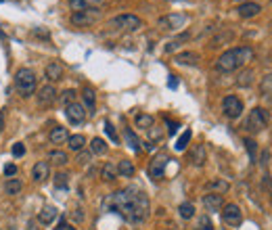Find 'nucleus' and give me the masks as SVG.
<instances>
[{
  "label": "nucleus",
  "mask_w": 272,
  "mask_h": 230,
  "mask_svg": "<svg viewBox=\"0 0 272 230\" xmlns=\"http://www.w3.org/2000/svg\"><path fill=\"white\" fill-rule=\"evenodd\" d=\"M13 155H15V157H23V155H26V144L15 142V144H13Z\"/></svg>",
  "instance_id": "obj_42"
},
{
  "label": "nucleus",
  "mask_w": 272,
  "mask_h": 230,
  "mask_svg": "<svg viewBox=\"0 0 272 230\" xmlns=\"http://www.w3.org/2000/svg\"><path fill=\"white\" fill-rule=\"evenodd\" d=\"M191 138H193V132H191V130H184L182 136L178 138V140H176L174 148H176V151H184V148L188 146V142H191Z\"/></svg>",
  "instance_id": "obj_31"
},
{
  "label": "nucleus",
  "mask_w": 272,
  "mask_h": 230,
  "mask_svg": "<svg viewBox=\"0 0 272 230\" xmlns=\"http://www.w3.org/2000/svg\"><path fill=\"white\" fill-rule=\"evenodd\" d=\"M15 174H17V166H13V164L5 166V176H15Z\"/></svg>",
  "instance_id": "obj_46"
},
{
  "label": "nucleus",
  "mask_w": 272,
  "mask_h": 230,
  "mask_svg": "<svg viewBox=\"0 0 272 230\" xmlns=\"http://www.w3.org/2000/svg\"><path fill=\"white\" fill-rule=\"evenodd\" d=\"M222 222L226 224V226H230V228L241 226V222H243L241 207H239V205H234V203L224 205V207H222Z\"/></svg>",
  "instance_id": "obj_7"
},
{
  "label": "nucleus",
  "mask_w": 272,
  "mask_h": 230,
  "mask_svg": "<svg viewBox=\"0 0 272 230\" xmlns=\"http://www.w3.org/2000/svg\"><path fill=\"white\" fill-rule=\"evenodd\" d=\"M28 230H44L42 224L36 220V218H32V220H28Z\"/></svg>",
  "instance_id": "obj_44"
},
{
  "label": "nucleus",
  "mask_w": 272,
  "mask_h": 230,
  "mask_svg": "<svg viewBox=\"0 0 272 230\" xmlns=\"http://www.w3.org/2000/svg\"><path fill=\"white\" fill-rule=\"evenodd\" d=\"M236 13H239V17H243V19L257 17L259 13H262V6H259L257 2H243V4L236 6Z\"/></svg>",
  "instance_id": "obj_14"
},
{
  "label": "nucleus",
  "mask_w": 272,
  "mask_h": 230,
  "mask_svg": "<svg viewBox=\"0 0 272 230\" xmlns=\"http://www.w3.org/2000/svg\"><path fill=\"white\" fill-rule=\"evenodd\" d=\"M203 207L209 212V214H214V212H220L222 207H224V199H222V194H216V192H207L203 194Z\"/></svg>",
  "instance_id": "obj_12"
},
{
  "label": "nucleus",
  "mask_w": 272,
  "mask_h": 230,
  "mask_svg": "<svg viewBox=\"0 0 272 230\" xmlns=\"http://www.w3.org/2000/svg\"><path fill=\"white\" fill-rule=\"evenodd\" d=\"M101 19V10L99 8H88V10H78V13L72 15V23L74 26H92Z\"/></svg>",
  "instance_id": "obj_8"
},
{
  "label": "nucleus",
  "mask_w": 272,
  "mask_h": 230,
  "mask_svg": "<svg viewBox=\"0 0 272 230\" xmlns=\"http://www.w3.org/2000/svg\"><path fill=\"white\" fill-rule=\"evenodd\" d=\"M105 0H69V8L78 10H88V8H99Z\"/></svg>",
  "instance_id": "obj_16"
},
{
  "label": "nucleus",
  "mask_w": 272,
  "mask_h": 230,
  "mask_svg": "<svg viewBox=\"0 0 272 230\" xmlns=\"http://www.w3.org/2000/svg\"><path fill=\"white\" fill-rule=\"evenodd\" d=\"M101 178H103L105 182L115 180V178H117V166L111 164V161H107V164L103 166V170H101Z\"/></svg>",
  "instance_id": "obj_26"
},
{
  "label": "nucleus",
  "mask_w": 272,
  "mask_h": 230,
  "mask_svg": "<svg viewBox=\"0 0 272 230\" xmlns=\"http://www.w3.org/2000/svg\"><path fill=\"white\" fill-rule=\"evenodd\" d=\"M90 159H92V153H86V151H80L78 153V164L80 166H86Z\"/></svg>",
  "instance_id": "obj_41"
},
{
  "label": "nucleus",
  "mask_w": 272,
  "mask_h": 230,
  "mask_svg": "<svg viewBox=\"0 0 272 230\" xmlns=\"http://www.w3.org/2000/svg\"><path fill=\"white\" fill-rule=\"evenodd\" d=\"M65 115H67L69 124L80 126V124H84V120H86V107L80 105V102H72V105L65 107Z\"/></svg>",
  "instance_id": "obj_11"
},
{
  "label": "nucleus",
  "mask_w": 272,
  "mask_h": 230,
  "mask_svg": "<svg viewBox=\"0 0 272 230\" xmlns=\"http://www.w3.org/2000/svg\"><path fill=\"white\" fill-rule=\"evenodd\" d=\"M57 214H59V212L55 210L53 205H46V207H42V210H40V214H38L36 220H38L42 226H49V224H53V222H55Z\"/></svg>",
  "instance_id": "obj_18"
},
{
  "label": "nucleus",
  "mask_w": 272,
  "mask_h": 230,
  "mask_svg": "<svg viewBox=\"0 0 272 230\" xmlns=\"http://www.w3.org/2000/svg\"><path fill=\"white\" fill-rule=\"evenodd\" d=\"M259 90H262V96L266 98H270L272 100V74H268V76H264V80H262V84H259Z\"/></svg>",
  "instance_id": "obj_32"
},
{
  "label": "nucleus",
  "mask_w": 272,
  "mask_h": 230,
  "mask_svg": "<svg viewBox=\"0 0 272 230\" xmlns=\"http://www.w3.org/2000/svg\"><path fill=\"white\" fill-rule=\"evenodd\" d=\"M74 220H78V222H82V220H84V216L80 214V210H76V212H74Z\"/></svg>",
  "instance_id": "obj_49"
},
{
  "label": "nucleus",
  "mask_w": 272,
  "mask_h": 230,
  "mask_svg": "<svg viewBox=\"0 0 272 230\" xmlns=\"http://www.w3.org/2000/svg\"><path fill=\"white\" fill-rule=\"evenodd\" d=\"M168 164H170V157L165 155V153L155 155V157H153V161L149 164V176H151L153 180H159V178L163 176L165 166H168Z\"/></svg>",
  "instance_id": "obj_9"
},
{
  "label": "nucleus",
  "mask_w": 272,
  "mask_h": 230,
  "mask_svg": "<svg viewBox=\"0 0 272 230\" xmlns=\"http://www.w3.org/2000/svg\"><path fill=\"white\" fill-rule=\"evenodd\" d=\"M49 159L53 161V164H57V166H65L67 161H69L67 153H65V151H59V148H57V151H51V153H49Z\"/></svg>",
  "instance_id": "obj_33"
},
{
  "label": "nucleus",
  "mask_w": 272,
  "mask_h": 230,
  "mask_svg": "<svg viewBox=\"0 0 272 230\" xmlns=\"http://www.w3.org/2000/svg\"><path fill=\"white\" fill-rule=\"evenodd\" d=\"M67 146H69V151H74V153L84 151V146H86V136H82V134L69 136V138H67Z\"/></svg>",
  "instance_id": "obj_19"
},
{
  "label": "nucleus",
  "mask_w": 272,
  "mask_h": 230,
  "mask_svg": "<svg viewBox=\"0 0 272 230\" xmlns=\"http://www.w3.org/2000/svg\"><path fill=\"white\" fill-rule=\"evenodd\" d=\"M239 2H255V0H239Z\"/></svg>",
  "instance_id": "obj_52"
},
{
  "label": "nucleus",
  "mask_w": 272,
  "mask_h": 230,
  "mask_svg": "<svg viewBox=\"0 0 272 230\" xmlns=\"http://www.w3.org/2000/svg\"><path fill=\"white\" fill-rule=\"evenodd\" d=\"M168 86L174 90V88H178V80H176V76H170V82H168Z\"/></svg>",
  "instance_id": "obj_47"
},
{
  "label": "nucleus",
  "mask_w": 272,
  "mask_h": 230,
  "mask_svg": "<svg viewBox=\"0 0 272 230\" xmlns=\"http://www.w3.org/2000/svg\"><path fill=\"white\" fill-rule=\"evenodd\" d=\"M176 63H178V65H197L199 63V54L193 52V50L180 52V54H176Z\"/></svg>",
  "instance_id": "obj_22"
},
{
  "label": "nucleus",
  "mask_w": 272,
  "mask_h": 230,
  "mask_svg": "<svg viewBox=\"0 0 272 230\" xmlns=\"http://www.w3.org/2000/svg\"><path fill=\"white\" fill-rule=\"evenodd\" d=\"M253 59V48L251 46H234V48H228L226 52H222L216 61V69L222 74H230L241 69L243 65H247Z\"/></svg>",
  "instance_id": "obj_2"
},
{
  "label": "nucleus",
  "mask_w": 272,
  "mask_h": 230,
  "mask_svg": "<svg viewBox=\"0 0 272 230\" xmlns=\"http://www.w3.org/2000/svg\"><path fill=\"white\" fill-rule=\"evenodd\" d=\"M111 28L124 30V32H136L143 28V19L136 15H117L111 19Z\"/></svg>",
  "instance_id": "obj_5"
},
{
  "label": "nucleus",
  "mask_w": 272,
  "mask_h": 230,
  "mask_svg": "<svg viewBox=\"0 0 272 230\" xmlns=\"http://www.w3.org/2000/svg\"><path fill=\"white\" fill-rule=\"evenodd\" d=\"M205 188L207 190H214L216 194H222V192L228 190V182L226 180H211V182L205 184Z\"/></svg>",
  "instance_id": "obj_29"
},
{
  "label": "nucleus",
  "mask_w": 272,
  "mask_h": 230,
  "mask_svg": "<svg viewBox=\"0 0 272 230\" xmlns=\"http://www.w3.org/2000/svg\"><path fill=\"white\" fill-rule=\"evenodd\" d=\"M49 176H51V166H49V161H38V164L32 168V178L36 180V182H44Z\"/></svg>",
  "instance_id": "obj_15"
},
{
  "label": "nucleus",
  "mask_w": 272,
  "mask_h": 230,
  "mask_svg": "<svg viewBox=\"0 0 272 230\" xmlns=\"http://www.w3.org/2000/svg\"><path fill=\"white\" fill-rule=\"evenodd\" d=\"M178 216L182 218V220H191V218L195 216V205L188 203V201L180 203V205H178Z\"/></svg>",
  "instance_id": "obj_30"
},
{
  "label": "nucleus",
  "mask_w": 272,
  "mask_h": 230,
  "mask_svg": "<svg viewBox=\"0 0 272 230\" xmlns=\"http://www.w3.org/2000/svg\"><path fill=\"white\" fill-rule=\"evenodd\" d=\"M124 138H126V144L132 148L134 153H138L140 151V140H138V136L130 130V128H124Z\"/></svg>",
  "instance_id": "obj_25"
},
{
  "label": "nucleus",
  "mask_w": 272,
  "mask_h": 230,
  "mask_svg": "<svg viewBox=\"0 0 272 230\" xmlns=\"http://www.w3.org/2000/svg\"><path fill=\"white\" fill-rule=\"evenodd\" d=\"M59 102H61L63 107L72 105V102H76V90H65L61 92V96H59Z\"/></svg>",
  "instance_id": "obj_35"
},
{
  "label": "nucleus",
  "mask_w": 272,
  "mask_h": 230,
  "mask_svg": "<svg viewBox=\"0 0 272 230\" xmlns=\"http://www.w3.org/2000/svg\"><path fill=\"white\" fill-rule=\"evenodd\" d=\"M149 136H151V140H161V132L155 130V126H153V128H149Z\"/></svg>",
  "instance_id": "obj_45"
},
{
  "label": "nucleus",
  "mask_w": 272,
  "mask_h": 230,
  "mask_svg": "<svg viewBox=\"0 0 272 230\" xmlns=\"http://www.w3.org/2000/svg\"><path fill=\"white\" fill-rule=\"evenodd\" d=\"M184 23H186V15H182V13H170V15L159 17L157 26L161 30H180Z\"/></svg>",
  "instance_id": "obj_10"
},
{
  "label": "nucleus",
  "mask_w": 272,
  "mask_h": 230,
  "mask_svg": "<svg viewBox=\"0 0 272 230\" xmlns=\"http://www.w3.org/2000/svg\"><path fill=\"white\" fill-rule=\"evenodd\" d=\"M105 134L111 138V142H115V144L120 142V136H117V132H115V128H113L111 122H105Z\"/></svg>",
  "instance_id": "obj_39"
},
{
  "label": "nucleus",
  "mask_w": 272,
  "mask_h": 230,
  "mask_svg": "<svg viewBox=\"0 0 272 230\" xmlns=\"http://www.w3.org/2000/svg\"><path fill=\"white\" fill-rule=\"evenodd\" d=\"M245 146H247V151H249L251 161H253V159H255V142L251 140V138H247V140H245Z\"/></svg>",
  "instance_id": "obj_43"
},
{
  "label": "nucleus",
  "mask_w": 272,
  "mask_h": 230,
  "mask_svg": "<svg viewBox=\"0 0 272 230\" xmlns=\"http://www.w3.org/2000/svg\"><path fill=\"white\" fill-rule=\"evenodd\" d=\"M188 38H191V36H188V34H182V36H178L176 40L168 42V44H165V52H174V50L178 48V46H180V44H182L184 40H188Z\"/></svg>",
  "instance_id": "obj_36"
},
{
  "label": "nucleus",
  "mask_w": 272,
  "mask_h": 230,
  "mask_svg": "<svg viewBox=\"0 0 272 230\" xmlns=\"http://www.w3.org/2000/svg\"><path fill=\"white\" fill-rule=\"evenodd\" d=\"M59 98V94H57V90H55V86H44V88H40L38 90V102L42 107H49V105H53V102Z\"/></svg>",
  "instance_id": "obj_13"
},
{
  "label": "nucleus",
  "mask_w": 272,
  "mask_h": 230,
  "mask_svg": "<svg viewBox=\"0 0 272 230\" xmlns=\"http://www.w3.org/2000/svg\"><path fill=\"white\" fill-rule=\"evenodd\" d=\"M188 159H191V164H195L199 168L203 166L205 164V148H203V144H195L191 155H188Z\"/></svg>",
  "instance_id": "obj_21"
},
{
  "label": "nucleus",
  "mask_w": 272,
  "mask_h": 230,
  "mask_svg": "<svg viewBox=\"0 0 272 230\" xmlns=\"http://www.w3.org/2000/svg\"><path fill=\"white\" fill-rule=\"evenodd\" d=\"M168 126H170V134H176V130H178V124L172 122V120H168Z\"/></svg>",
  "instance_id": "obj_48"
},
{
  "label": "nucleus",
  "mask_w": 272,
  "mask_h": 230,
  "mask_svg": "<svg viewBox=\"0 0 272 230\" xmlns=\"http://www.w3.org/2000/svg\"><path fill=\"white\" fill-rule=\"evenodd\" d=\"M3 128H5V113L0 111V132H3Z\"/></svg>",
  "instance_id": "obj_51"
},
{
  "label": "nucleus",
  "mask_w": 272,
  "mask_h": 230,
  "mask_svg": "<svg viewBox=\"0 0 272 230\" xmlns=\"http://www.w3.org/2000/svg\"><path fill=\"white\" fill-rule=\"evenodd\" d=\"M15 88L21 96H32L36 92V74L28 67H21L15 74Z\"/></svg>",
  "instance_id": "obj_3"
},
{
  "label": "nucleus",
  "mask_w": 272,
  "mask_h": 230,
  "mask_svg": "<svg viewBox=\"0 0 272 230\" xmlns=\"http://www.w3.org/2000/svg\"><path fill=\"white\" fill-rule=\"evenodd\" d=\"M134 166H132V161H128V159H122L120 164H117V176H124V178H132L134 176Z\"/></svg>",
  "instance_id": "obj_23"
},
{
  "label": "nucleus",
  "mask_w": 272,
  "mask_h": 230,
  "mask_svg": "<svg viewBox=\"0 0 272 230\" xmlns=\"http://www.w3.org/2000/svg\"><path fill=\"white\" fill-rule=\"evenodd\" d=\"M251 82H253V72H251V69L243 72L239 76V80H236V84H239V86H247V84H251Z\"/></svg>",
  "instance_id": "obj_38"
},
{
  "label": "nucleus",
  "mask_w": 272,
  "mask_h": 230,
  "mask_svg": "<svg viewBox=\"0 0 272 230\" xmlns=\"http://www.w3.org/2000/svg\"><path fill=\"white\" fill-rule=\"evenodd\" d=\"M268 120H270V115L266 109L262 107H255L249 111V118L245 120V130L247 132H251V134H257V132H262L266 126H268Z\"/></svg>",
  "instance_id": "obj_4"
},
{
  "label": "nucleus",
  "mask_w": 272,
  "mask_h": 230,
  "mask_svg": "<svg viewBox=\"0 0 272 230\" xmlns=\"http://www.w3.org/2000/svg\"><path fill=\"white\" fill-rule=\"evenodd\" d=\"M134 122H136V128H143V130H149V128L155 126V118L149 115V113H138Z\"/></svg>",
  "instance_id": "obj_24"
},
{
  "label": "nucleus",
  "mask_w": 272,
  "mask_h": 230,
  "mask_svg": "<svg viewBox=\"0 0 272 230\" xmlns=\"http://www.w3.org/2000/svg\"><path fill=\"white\" fill-rule=\"evenodd\" d=\"M55 186L57 188H65L67 186V174H57L55 176Z\"/></svg>",
  "instance_id": "obj_40"
},
{
  "label": "nucleus",
  "mask_w": 272,
  "mask_h": 230,
  "mask_svg": "<svg viewBox=\"0 0 272 230\" xmlns=\"http://www.w3.org/2000/svg\"><path fill=\"white\" fill-rule=\"evenodd\" d=\"M195 230H214V224H211L209 216H199V220H197Z\"/></svg>",
  "instance_id": "obj_37"
},
{
  "label": "nucleus",
  "mask_w": 272,
  "mask_h": 230,
  "mask_svg": "<svg viewBox=\"0 0 272 230\" xmlns=\"http://www.w3.org/2000/svg\"><path fill=\"white\" fill-rule=\"evenodd\" d=\"M44 76L49 82H57V80H61V76H63V67L59 63H49L44 69Z\"/></svg>",
  "instance_id": "obj_20"
},
{
  "label": "nucleus",
  "mask_w": 272,
  "mask_h": 230,
  "mask_svg": "<svg viewBox=\"0 0 272 230\" xmlns=\"http://www.w3.org/2000/svg\"><path fill=\"white\" fill-rule=\"evenodd\" d=\"M222 111H224V115H226L228 120H236L243 113V100L239 96H234V94L224 96L222 98Z\"/></svg>",
  "instance_id": "obj_6"
},
{
  "label": "nucleus",
  "mask_w": 272,
  "mask_h": 230,
  "mask_svg": "<svg viewBox=\"0 0 272 230\" xmlns=\"http://www.w3.org/2000/svg\"><path fill=\"white\" fill-rule=\"evenodd\" d=\"M67 138H69V132H67V128H63V126H55L49 134L51 144H65Z\"/></svg>",
  "instance_id": "obj_17"
},
{
  "label": "nucleus",
  "mask_w": 272,
  "mask_h": 230,
  "mask_svg": "<svg viewBox=\"0 0 272 230\" xmlns=\"http://www.w3.org/2000/svg\"><path fill=\"white\" fill-rule=\"evenodd\" d=\"M82 98H84V102H86V113H94V105H97L94 90L92 88H84V92H82Z\"/></svg>",
  "instance_id": "obj_28"
},
{
  "label": "nucleus",
  "mask_w": 272,
  "mask_h": 230,
  "mask_svg": "<svg viewBox=\"0 0 272 230\" xmlns=\"http://www.w3.org/2000/svg\"><path fill=\"white\" fill-rule=\"evenodd\" d=\"M103 210L122 216L130 224H143L151 214V205L145 190L136 186H128L107 194V199L103 201Z\"/></svg>",
  "instance_id": "obj_1"
},
{
  "label": "nucleus",
  "mask_w": 272,
  "mask_h": 230,
  "mask_svg": "<svg viewBox=\"0 0 272 230\" xmlns=\"http://www.w3.org/2000/svg\"><path fill=\"white\" fill-rule=\"evenodd\" d=\"M21 188H23V182H21V180H9L7 186H5L7 194H19Z\"/></svg>",
  "instance_id": "obj_34"
},
{
  "label": "nucleus",
  "mask_w": 272,
  "mask_h": 230,
  "mask_svg": "<svg viewBox=\"0 0 272 230\" xmlns=\"http://www.w3.org/2000/svg\"><path fill=\"white\" fill-rule=\"evenodd\" d=\"M107 142H105L103 140V138H92V142H90V153L92 155H105V153H107Z\"/></svg>",
  "instance_id": "obj_27"
},
{
  "label": "nucleus",
  "mask_w": 272,
  "mask_h": 230,
  "mask_svg": "<svg viewBox=\"0 0 272 230\" xmlns=\"http://www.w3.org/2000/svg\"><path fill=\"white\" fill-rule=\"evenodd\" d=\"M65 228H67V224H65V218H63V220H61V222H59V226H57L55 230H65Z\"/></svg>",
  "instance_id": "obj_50"
}]
</instances>
